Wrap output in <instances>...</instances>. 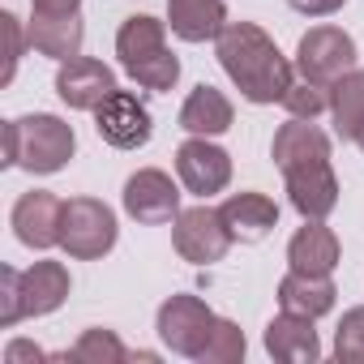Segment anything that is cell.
I'll return each instance as SVG.
<instances>
[{
  "mask_svg": "<svg viewBox=\"0 0 364 364\" xmlns=\"http://www.w3.org/2000/svg\"><path fill=\"white\" fill-rule=\"evenodd\" d=\"M219 65L249 103H283L291 90V65L274 39L253 22H228L215 39Z\"/></svg>",
  "mask_w": 364,
  "mask_h": 364,
  "instance_id": "6da1fadb",
  "label": "cell"
},
{
  "mask_svg": "<svg viewBox=\"0 0 364 364\" xmlns=\"http://www.w3.org/2000/svg\"><path fill=\"white\" fill-rule=\"evenodd\" d=\"M73 150H77L73 124H65L52 112H35V116H22V120L5 124V159L0 163L22 167L31 176H52L73 159Z\"/></svg>",
  "mask_w": 364,
  "mask_h": 364,
  "instance_id": "7a4b0ae2",
  "label": "cell"
},
{
  "mask_svg": "<svg viewBox=\"0 0 364 364\" xmlns=\"http://www.w3.org/2000/svg\"><path fill=\"white\" fill-rule=\"evenodd\" d=\"M60 249L77 262H95L116 249V215L99 198H69L60 223Z\"/></svg>",
  "mask_w": 364,
  "mask_h": 364,
  "instance_id": "3957f363",
  "label": "cell"
},
{
  "mask_svg": "<svg viewBox=\"0 0 364 364\" xmlns=\"http://www.w3.org/2000/svg\"><path fill=\"white\" fill-rule=\"evenodd\" d=\"M171 245L176 253L193 262V266H210V262H223V253L232 249V232L223 223V210L215 206H189V210H180L171 219Z\"/></svg>",
  "mask_w": 364,
  "mask_h": 364,
  "instance_id": "277c9868",
  "label": "cell"
},
{
  "mask_svg": "<svg viewBox=\"0 0 364 364\" xmlns=\"http://www.w3.org/2000/svg\"><path fill=\"white\" fill-rule=\"evenodd\" d=\"M215 321H219V317L210 313V304H206L202 296H185V291L171 296V300H163V304H159V317H154L159 338H163L176 355H189V360L202 355V347H206Z\"/></svg>",
  "mask_w": 364,
  "mask_h": 364,
  "instance_id": "5b68a950",
  "label": "cell"
},
{
  "mask_svg": "<svg viewBox=\"0 0 364 364\" xmlns=\"http://www.w3.org/2000/svg\"><path fill=\"white\" fill-rule=\"evenodd\" d=\"M296 69L309 82L334 86L338 77H347L355 69V43H351V35L338 31V26H313L300 39V48H296Z\"/></svg>",
  "mask_w": 364,
  "mask_h": 364,
  "instance_id": "8992f818",
  "label": "cell"
},
{
  "mask_svg": "<svg viewBox=\"0 0 364 364\" xmlns=\"http://www.w3.org/2000/svg\"><path fill=\"white\" fill-rule=\"evenodd\" d=\"M176 171H180V185L206 202V198H215V193L228 189V180H232V154L223 146H215L210 137H189L185 146L176 150Z\"/></svg>",
  "mask_w": 364,
  "mask_h": 364,
  "instance_id": "52a82bcc",
  "label": "cell"
},
{
  "mask_svg": "<svg viewBox=\"0 0 364 364\" xmlns=\"http://www.w3.org/2000/svg\"><path fill=\"white\" fill-rule=\"evenodd\" d=\"M124 210L129 219L146 223V228H159V223H171L180 215V189L176 180L159 167H141L124 180Z\"/></svg>",
  "mask_w": 364,
  "mask_h": 364,
  "instance_id": "ba28073f",
  "label": "cell"
},
{
  "mask_svg": "<svg viewBox=\"0 0 364 364\" xmlns=\"http://www.w3.org/2000/svg\"><path fill=\"white\" fill-rule=\"evenodd\" d=\"M95 129L99 137L112 146V150H137L150 141L154 124H150V112L137 95L129 90H112L99 107H95Z\"/></svg>",
  "mask_w": 364,
  "mask_h": 364,
  "instance_id": "9c48e42d",
  "label": "cell"
},
{
  "mask_svg": "<svg viewBox=\"0 0 364 364\" xmlns=\"http://www.w3.org/2000/svg\"><path fill=\"white\" fill-rule=\"evenodd\" d=\"M112 90H120L116 73L95 56H73V60H60V69H56V95L73 112H95Z\"/></svg>",
  "mask_w": 364,
  "mask_h": 364,
  "instance_id": "30bf717a",
  "label": "cell"
},
{
  "mask_svg": "<svg viewBox=\"0 0 364 364\" xmlns=\"http://www.w3.org/2000/svg\"><path fill=\"white\" fill-rule=\"evenodd\" d=\"M60 223H65V202L48 189H35V193H22L18 206H14V232L26 249H52L60 245Z\"/></svg>",
  "mask_w": 364,
  "mask_h": 364,
  "instance_id": "8fae6325",
  "label": "cell"
},
{
  "mask_svg": "<svg viewBox=\"0 0 364 364\" xmlns=\"http://www.w3.org/2000/svg\"><path fill=\"white\" fill-rule=\"evenodd\" d=\"M283 176H287V198L304 219H326L338 206V180H334L330 159L300 163V167H291Z\"/></svg>",
  "mask_w": 364,
  "mask_h": 364,
  "instance_id": "7c38bea8",
  "label": "cell"
},
{
  "mask_svg": "<svg viewBox=\"0 0 364 364\" xmlns=\"http://www.w3.org/2000/svg\"><path fill=\"white\" fill-rule=\"evenodd\" d=\"M26 39L48 60H73L82 56L86 26H82V14H35L26 26Z\"/></svg>",
  "mask_w": 364,
  "mask_h": 364,
  "instance_id": "4fadbf2b",
  "label": "cell"
},
{
  "mask_svg": "<svg viewBox=\"0 0 364 364\" xmlns=\"http://www.w3.org/2000/svg\"><path fill=\"white\" fill-rule=\"evenodd\" d=\"M219 210H223L232 240H240V245H257L279 228V206L266 193H232Z\"/></svg>",
  "mask_w": 364,
  "mask_h": 364,
  "instance_id": "5bb4252c",
  "label": "cell"
},
{
  "mask_svg": "<svg viewBox=\"0 0 364 364\" xmlns=\"http://www.w3.org/2000/svg\"><path fill=\"white\" fill-rule=\"evenodd\" d=\"M266 351H270L279 364H313V360L321 355V343H317L313 317L279 313V317L266 326Z\"/></svg>",
  "mask_w": 364,
  "mask_h": 364,
  "instance_id": "9a60e30c",
  "label": "cell"
},
{
  "mask_svg": "<svg viewBox=\"0 0 364 364\" xmlns=\"http://www.w3.org/2000/svg\"><path fill=\"white\" fill-rule=\"evenodd\" d=\"M167 26L185 43L219 39V31L228 26V5L223 0H167Z\"/></svg>",
  "mask_w": 364,
  "mask_h": 364,
  "instance_id": "2e32d148",
  "label": "cell"
},
{
  "mask_svg": "<svg viewBox=\"0 0 364 364\" xmlns=\"http://www.w3.org/2000/svg\"><path fill=\"white\" fill-rule=\"evenodd\" d=\"M270 159L279 163V171H291L300 163H317V159H330V137L313 124V120H300L291 116L279 133H274V146H270Z\"/></svg>",
  "mask_w": 364,
  "mask_h": 364,
  "instance_id": "e0dca14e",
  "label": "cell"
},
{
  "mask_svg": "<svg viewBox=\"0 0 364 364\" xmlns=\"http://www.w3.org/2000/svg\"><path fill=\"white\" fill-rule=\"evenodd\" d=\"M69 270L60 262H35L22 270V313L26 317H48L69 300Z\"/></svg>",
  "mask_w": 364,
  "mask_h": 364,
  "instance_id": "ac0fdd59",
  "label": "cell"
},
{
  "mask_svg": "<svg viewBox=\"0 0 364 364\" xmlns=\"http://www.w3.org/2000/svg\"><path fill=\"white\" fill-rule=\"evenodd\" d=\"M232 120H236L232 99H228L223 90L206 86V82L193 86L189 99H185V107H180V129L193 133V137H219V133L232 129Z\"/></svg>",
  "mask_w": 364,
  "mask_h": 364,
  "instance_id": "d6986e66",
  "label": "cell"
},
{
  "mask_svg": "<svg viewBox=\"0 0 364 364\" xmlns=\"http://www.w3.org/2000/svg\"><path fill=\"white\" fill-rule=\"evenodd\" d=\"M334 283L330 274H304V270H287L283 283H279V304L283 313H296V317H326L334 309Z\"/></svg>",
  "mask_w": 364,
  "mask_h": 364,
  "instance_id": "ffe728a7",
  "label": "cell"
},
{
  "mask_svg": "<svg viewBox=\"0 0 364 364\" xmlns=\"http://www.w3.org/2000/svg\"><path fill=\"white\" fill-rule=\"evenodd\" d=\"M287 262L291 270H304V274H330L338 266V236L321 219H304V228L287 245Z\"/></svg>",
  "mask_w": 364,
  "mask_h": 364,
  "instance_id": "44dd1931",
  "label": "cell"
},
{
  "mask_svg": "<svg viewBox=\"0 0 364 364\" xmlns=\"http://www.w3.org/2000/svg\"><path fill=\"white\" fill-rule=\"evenodd\" d=\"M163 48H167V22H159V18H150V14H133V18H124L120 31H116L120 69H133V65H141L146 56H154V52H163Z\"/></svg>",
  "mask_w": 364,
  "mask_h": 364,
  "instance_id": "7402d4cb",
  "label": "cell"
},
{
  "mask_svg": "<svg viewBox=\"0 0 364 364\" xmlns=\"http://www.w3.org/2000/svg\"><path fill=\"white\" fill-rule=\"evenodd\" d=\"M330 116L343 141L355 137V129L364 124V69H351L347 77H338L330 86Z\"/></svg>",
  "mask_w": 364,
  "mask_h": 364,
  "instance_id": "603a6c76",
  "label": "cell"
},
{
  "mask_svg": "<svg viewBox=\"0 0 364 364\" xmlns=\"http://www.w3.org/2000/svg\"><path fill=\"white\" fill-rule=\"evenodd\" d=\"M60 360H73V364H120V360H129V351H124V343L112 330L95 326V330H82L73 351H65Z\"/></svg>",
  "mask_w": 364,
  "mask_h": 364,
  "instance_id": "cb8c5ba5",
  "label": "cell"
},
{
  "mask_svg": "<svg viewBox=\"0 0 364 364\" xmlns=\"http://www.w3.org/2000/svg\"><path fill=\"white\" fill-rule=\"evenodd\" d=\"M198 360H202V364H236V360H245V330H240L236 321L219 317Z\"/></svg>",
  "mask_w": 364,
  "mask_h": 364,
  "instance_id": "d4e9b609",
  "label": "cell"
},
{
  "mask_svg": "<svg viewBox=\"0 0 364 364\" xmlns=\"http://www.w3.org/2000/svg\"><path fill=\"white\" fill-rule=\"evenodd\" d=\"M137 86H146V90H171L176 86V77H180V60L163 48V52H154V56H146L141 65H133V69H124Z\"/></svg>",
  "mask_w": 364,
  "mask_h": 364,
  "instance_id": "484cf974",
  "label": "cell"
},
{
  "mask_svg": "<svg viewBox=\"0 0 364 364\" xmlns=\"http://www.w3.org/2000/svg\"><path fill=\"white\" fill-rule=\"evenodd\" d=\"M283 107L291 112V116H300V120H317L321 112H330V86H321V82H291V90L283 95Z\"/></svg>",
  "mask_w": 364,
  "mask_h": 364,
  "instance_id": "4316f807",
  "label": "cell"
},
{
  "mask_svg": "<svg viewBox=\"0 0 364 364\" xmlns=\"http://www.w3.org/2000/svg\"><path fill=\"white\" fill-rule=\"evenodd\" d=\"M334 355L343 364H364V304L343 313L338 334H334Z\"/></svg>",
  "mask_w": 364,
  "mask_h": 364,
  "instance_id": "83f0119b",
  "label": "cell"
},
{
  "mask_svg": "<svg viewBox=\"0 0 364 364\" xmlns=\"http://www.w3.org/2000/svg\"><path fill=\"white\" fill-rule=\"evenodd\" d=\"M26 313H22V270L5 266L0 270V326H18Z\"/></svg>",
  "mask_w": 364,
  "mask_h": 364,
  "instance_id": "f1b7e54d",
  "label": "cell"
},
{
  "mask_svg": "<svg viewBox=\"0 0 364 364\" xmlns=\"http://www.w3.org/2000/svg\"><path fill=\"white\" fill-rule=\"evenodd\" d=\"M0 31H5V73H0V86H9L14 82V73H18V60H22V52H26V31H22V22L14 18V14H0Z\"/></svg>",
  "mask_w": 364,
  "mask_h": 364,
  "instance_id": "f546056e",
  "label": "cell"
},
{
  "mask_svg": "<svg viewBox=\"0 0 364 364\" xmlns=\"http://www.w3.org/2000/svg\"><path fill=\"white\" fill-rule=\"evenodd\" d=\"M287 5L296 14H304V18H330V14H338L347 5V0H287Z\"/></svg>",
  "mask_w": 364,
  "mask_h": 364,
  "instance_id": "4dcf8cb0",
  "label": "cell"
},
{
  "mask_svg": "<svg viewBox=\"0 0 364 364\" xmlns=\"http://www.w3.org/2000/svg\"><path fill=\"white\" fill-rule=\"evenodd\" d=\"M22 360H43V351L35 343H9L5 347V364H22Z\"/></svg>",
  "mask_w": 364,
  "mask_h": 364,
  "instance_id": "1f68e13d",
  "label": "cell"
},
{
  "mask_svg": "<svg viewBox=\"0 0 364 364\" xmlns=\"http://www.w3.org/2000/svg\"><path fill=\"white\" fill-rule=\"evenodd\" d=\"M35 14H77L82 0H31Z\"/></svg>",
  "mask_w": 364,
  "mask_h": 364,
  "instance_id": "d6a6232c",
  "label": "cell"
},
{
  "mask_svg": "<svg viewBox=\"0 0 364 364\" xmlns=\"http://www.w3.org/2000/svg\"><path fill=\"white\" fill-rule=\"evenodd\" d=\"M351 141H355V146H360V150H364V124H360V129H355V137H351Z\"/></svg>",
  "mask_w": 364,
  "mask_h": 364,
  "instance_id": "836d02e7",
  "label": "cell"
}]
</instances>
